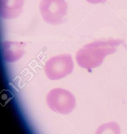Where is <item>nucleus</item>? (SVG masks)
Segmentation results:
<instances>
[{
    "mask_svg": "<svg viewBox=\"0 0 127 134\" xmlns=\"http://www.w3.org/2000/svg\"><path fill=\"white\" fill-rule=\"evenodd\" d=\"M46 101L50 110L62 115L70 114L76 107L74 96L70 91L60 88L50 90L46 95Z\"/></svg>",
    "mask_w": 127,
    "mask_h": 134,
    "instance_id": "nucleus-2",
    "label": "nucleus"
},
{
    "mask_svg": "<svg viewBox=\"0 0 127 134\" xmlns=\"http://www.w3.org/2000/svg\"><path fill=\"white\" fill-rule=\"evenodd\" d=\"M86 1L92 4H98V3H103L106 0H86Z\"/></svg>",
    "mask_w": 127,
    "mask_h": 134,
    "instance_id": "nucleus-8",
    "label": "nucleus"
},
{
    "mask_svg": "<svg viewBox=\"0 0 127 134\" xmlns=\"http://www.w3.org/2000/svg\"><path fill=\"white\" fill-rule=\"evenodd\" d=\"M67 9L65 0H41L39 3L42 18L51 25H59L65 21Z\"/></svg>",
    "mask_w": 127,
    "mask_h": 134,
    "instance_id": "nucleus-4",
    "label": "nucleus"
},
{
    "mask_svg": "<svg viewBox=\"0 0 127 134\" xmlns=\"http://www.w3.org/2000/svg\"><path fill=\"white\" fill-rule=\"evenodd\" d=\"M24 0H1V16L11 19L19 16L22 10Z\"/></svg>",
    "mask_w": 127,
    "mask_h": 134,
    "instance_id": "nucleus-6",
    "label": "nucleus"
},
{
    "mask_svg": "<svg viewBox=\"0 0 127 134\" xmlns=\"http://www.w3.org/2000/svg\"><path fill=\"white\" fill-rule=\"evenodd\" d=\"M123 43L122 40H108L86 44L76 54V61L79 67L87 70L98 68L107 55L116 52L118 47Z\"/></svg>",
    "mask_w": 127,
    "mask_h": 134,
    "instance_id": "nucleus-1",
    "label": "nucleus"
},
{
    "mask_svg": "<svg viewBox=\"0 0 127 134\" xmlns=\"http://www.w3.org/2000/svg\"><path fill=\"white\" fill-rule=\"evenodd\" d=\"M95 134H121L119 125L114 121L101 125L96 130Z\"/></svg>",
    "mask_w": 127,
    "mask_h": 134,
    "instance_id": "nucleus-7",
    "label": "nucleus"
},
{
    "mask_svg": "<svg viewBox=\"0 0 127 134\" xmlns=\"http://www.w3.org/2000/svg\"><path fill=\"white\" fill-rule=\"evenodd\" d=\"M74 69V62L70 54H60L50 58L44 67L49 80H58L70 75Z\"/></svg>",
    "mask_w": 127,
    "mask_h": 134,
    "instance_id": "nucleus-3",
    "label": "nucleus"
},
{
    "mask_svg": "<svg viewBox=\"0 0 127 134\" xmlns=\"http://www.w3.org/2000/svg\"><path fill=\"white\" fill-rule=\"evenodd\" d=\"M2 54L5 61L14 63L25 54V43L22 42L6 41L2 43Z\"/></svg>",
    "mask_w": 127,
    "mask_h": 134,
    "instance_id": "nucleus-5",
    "label": "nucleus"
}]
</instances>
